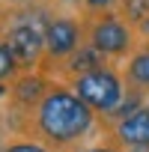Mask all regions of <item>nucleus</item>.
<instances>
[{
  "label": "nucleus",
  "instance_id": "obj_7",
  "mask_svg": "<svg viewBox=\"0 0 149 152\" xmlns=\"http://www.w3.org/2000/svg\"><path fill=\"white\" fill-rule=\"evenodd\" d=\"M119 69H122V78H125L128 90L149 96V42L146 39H140V45L119 63Z\"/></svg>",
  "mask_w": 149,
  "mask_h": 152
},
{
  "label": "nucleus",
  "instance_id": "obj_11",
  "mask_svg": "<svg viewBox=\"0 0 149 152\" xmlns=\"http://www.w3.org/2000/svg\"><path fill=\"white\" fill-rule=\"evenodd\" d=\"M116 12H119L128 24H134V27H137V24L149 15V0H119Z\"/></svg>",
  "mask_w": 149,
  "mask_h": 152
},
{
  "label": "nucleus",
  "instance_id": "obj_15",
  "mask_svg": "<svg viewBox=\"0 0 149 152\" xmlns=\"http://www.w3.org/2000/svg\"><path fill=\"white\" fill-rule=\"evenodd\" d=\"M0 39H3V6H0Z\"/></svg>",
  "mask_w": 149,
  "mask_h": 152
},
{
  "label": "nucleus",
  "instance_id": "obj_2",
  "mask_svg": "<svg viewBox=\"0 0 149 152\" xmlns=\"http://www.w3.org/2000/svg\"><path fill=\"white\" fill-rule=\"evenodd\" d=\"M87 42V18L84 12H69V9H54L48 27H45V60L39 66V72L51 75V69H57L66 57H72L81 45Z\"/></svg>",
  "mask_w": 149,
  "mask_h": 152
},
{
  "label": "nucleus",
  "instance_id": "obj_1",
  "mask_svg": "<svg viewBox=\"0 0 149 152\" xmlns=\"http://www.w3.org/2000/svg\"><path fill=\"white\" fill-rule=\"evenodd\" d=\"M104 128L102 116L74 93L66 81L51 78L45 96L39 104L24 116L18 134H30L42 143H48L54 152H72L90 137H96Z\"/></svg>",
  "mask_w": 149,
  "mask_h": 152
},
{
  "label": "nucleus",
  "instance_id": "obj_10",
  "mask_svg": "<svg viewBox=\"0 0 149 152\" xmlns=\"http://www.w3.org/2000/svg\"><path fill=\"white\" fill-rule=\"evenodd\" d=\"M21 72H24V69H21V63L15 60L9 42H6V39H0V84H12Z\"/></svg>",
  "mask_w": 149,
  "mask_h": 152
},
{
  "label": "nucleus",
  "instance_id": "obj_6",
  "mask_svg": "<svg viewBox=\"0 0 149 152\" xmlns=\"http://www.w3.org/2000/svg\"><path fill=\"white\" fill-rule=\"evenodd\" d=\"M110 60L96 48V45H90V42H84L78 51H74L72 57H66L57 69H51V75L48 78H57V81H72V78H78V75H87V72H93V69H102V66H107Z\"/></svg>",
  "mask_w": 149,
  "mask_h": 152
},
{
  "label": "nucleus",
  "instance_id": "obj_14",
  "mask_svg": "<svg viewBox=\"0 0 149 152\" xmlns=\"http://www.w3.org/2000/svg\"><path fill=\"white\" fill-rule=\"evenodd\" d=\"M15 3H63V0H15ZM15 3H9V6H15Z\"/></svg>",
  "mask_w": 149,
  "mask_h": 152
},
{
  "label": "nucleus",
  "instance_id": "obj_16",
  "mask_svg": "<svg viewBox=\"0 0 149 152\" xmlns=\"http://www.w3.org/2000/svg\"><path fill=\"white\" fill-rule=\"evenodd\" d=\"M146 104H149V96H146Z\"/></svg>",
  "mask_w": 149,
  "mask_h": 152
},
{
  "label": "nucleus",
  "instance_id": "obj_12",
  "mask_svg": "<svg viewBox=\"0 0 149 152\" xmlns=\"http://www.w3.org/2000/svg\"><path fill=\"white\" fill-rule=\"evenodd\" d=\"M74 6L84 15H99V12H113L119 0H74Z\"/></svg>",
  "mask_w": 149,
  "mask_h": 152
},
{
  "label": "nucleus",
  "instance_id": "obj_8",
  "mask_svg": "<svg viewBox=\"0 0 149 152\" xmlns=\"http://www.w3.org/2000/svg\"><path fill=\"white\" fill-rule=\"evenodd\" d=\"M72 152H125V149H122V143L110 134V128L104 125L96 137H90L87 143H81L78 149H72Z\"/></svg>",
  "mask_w": 149,
  "mask_h": 152
},
{
  "label": "nucleus",
  "instance_id": "obj_5",
  "mask_svg": "<svg viewBox=\"0 0 149 152\" xmlns=\"http://www.w3.org/2000/svg\"><path fill=\"white\" fill-rule=\"evenodd\" d=\"M110 134L122 143L125 152H149V104L134 110L131 116L107 125Z\"/></svg>",
  "mask_w": 149,
  "mask_h": 152
},
{
  "label": "nucleus",
  "instance_id": "obj_9",
  "mask_svg": "<svg viewBox=\"0 0 149 152\" xmlns=\"http://www.w3.org/2000/svg\"><path fill=\"white\" fill-rule=\"evenodd\" d=\"M0 152H54V149L48 143L30 137V134H15V137H9V140L0 143Z\"/></svg>",
  "mask_w": 149,
  "mask_h": 152
},
{
  "label": "nucleus",
  "instance_id": "obj_3",
  "mask_svg": "<svg viewBox=\"0 0 149 152\" xmlns=\"http://www.w3.org/2000/svg\"><path fill=\"white\" fill-rule=\"evenodd\" d=\"M74 93H78L102 119L110 116L116 110V104L125 99V78H122V69L116 63H107L102 69H93L87 75H78V78L66 81Z\"/></svg>",
  "mask_w": 149,
  "mask_h": 152
},
{
  "label": "nucleus",
  "instance_id": "obj_4",
  "mask_svg": "<svg viewBox=\"0 0 149 152\" xmlns=\"http://www.w3.org/2000/svg\"><path fill=\"white\" fill-rule=\"evenodd\" d=\"M84 18H87V42L96 45L116 66L140 45L137 27L128 24L116 9L113 12H99V15H84Z\"/></svg>",
  "mask_w": 149,
  "mask_h": 152
},
{
  "label": "nucleus",
  "instance_id": "obj_13",
  "mask_svg": "<svg viewBox=\"0 0 149 152\" xmlns=\"http://www.w3.org/2000/svg\"><path fill=\"white\" fill-rule=\"evenodd\" d=\"M137 36H140V39H146V42H149V15H146V18H143V21H140V24H137Z\"/></svg>",
  "mask_w": 149,
  "mask_h": 152
}]
</instances>
